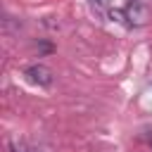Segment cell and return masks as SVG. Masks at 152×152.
<instances>
[{
	"label": "cell",
	"instance_id": "obj_1",
	"mask_svg": "<svg viewBox=\"0 0 152 152\" xmlns=\"http://www.w3.org/2000/svg\"><path fill=\"white\" fill-rule=\"evenodd\" d=\"M24 76H26L31 83L40 86V88H48V86H52V81H55L52 69L45 66V64H31V66H26V69H24Z\"/></svg>",
	"mask_w": 152,
	"mask_h": 152
},
{
	"label": "cell",
	"instance_id": "obj_2",
	"mask_svg": "<svg viewBox=\"0 0 152 152\" xmlns=\"http://www.w3.org/2000/svg\"><path fill=\"white\" fill-rule=\"evenodd\" d=\"M124 12H126V19H128L131 26H142V24H147V19H150V10H147V5L140 2V0H131Z\"/></svg>",
	"mask_w": 152,
	"mask_h": 152
},
{
	"label": "cell",
	"instance_id": "obj_3",
	"mask_svg": "<svg viewBox=\"0 0 152 152\" xmlns=\"http://www.w3.org/2000/svg\"><path fill=\"white\" fill-rule=\"evenodd\" d=\"M7 150H10V152H31V147H28L24 140H10Z\"/></svg>",
	"mask_w": 152,
	"mask_h": 152
},
{
	"label": "cell",
	"instance_id": "obj_4",
	"mask_svg": "<svg viewBox=\"0 0 152 152\" xmlns=\"http://www.w3.org/2000/svg\"><path fill=\"white\" fill-rule=\"evenodd\" d=\"M31 152H52V147H48V145H36V147H31Z\"/></svg>",
	"mask_w": 152,
	"mask_h": 152
},
{
	"label": "cell",
	"instance_id": "obj_5",
	"mask_svg": "<svg viewBox=\"0 0 152 152\" xmlns=\"http://www.w3.org/2000/svg\"><path fill=\"white\" fill-rule=\"evenodd\" d=\"M142 140H145V142H147V145L152 147V131H150V128H147V131L142 133Z\"/></svg>",
	"mask_w": 152,
	"mask_h": 152
}]
</instances>
